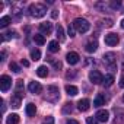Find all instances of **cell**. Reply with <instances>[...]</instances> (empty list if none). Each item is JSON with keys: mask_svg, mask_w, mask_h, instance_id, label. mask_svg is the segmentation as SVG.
I'll list each match as a JSON object with an SVG mask.
<instances>
[{"mask_svg": "<svg viewBox=\"0 0 124 124\" xmlns=\"http://www.w3.org/2000/svg\"><path fill=\"white\" fill-rule=\"evenodd\" d=\"M101 23L104 25V26H107V28H111L114 23H112V21L111 19H104V21H101Z\"/></svg>", "mask_w": 124, "mask_h": 124, "instance_id": "obj_33", "label": "cell"}, {"mask_svg": "<svg viewBox=\"0 0 124 124\" xmlns=\"http://www.w3.org/2000/svg\"><path fill=\"white\" fill-rule=\"evenodd\" d=\"M66 124H79V121H76V120H67Z\"/></svg>", "mask_w": 124, "mask_h": 124, "instance_id": "obj_36", "label": "cell"}, {"mask_svg": "<svg viewBox=\"0 0 124 124\" xmlns=\"http://www.w3.org/2000/svg\"><path fill=\"white\" fill-rule=\"evenodd\" d=\"M34 41H35L38 45H44V44H45V38H44L42 34H35V35H34Z\"/></svg>", "mask_w": 124, "mask_h": 124, "instance_id": "obj_21", "label": "cell"}, {"mask_svg": "<svg viewBox=\"0 0 124 124\" xmlns=\"http://www.w3.org/2000/svg\"><path fill=\"white\" fill-rule=\"evenodd\" d=\"M50 63L54 66V69H57V70H58V69H61V61H60V60H54V58H50Z\"/></svg>", "mask_w": 124, "mask_h": 124, "instance_id": "obj_30", "label": "cell"}, {"mask_svg": "<svg viewBox=\"0 0 124 124\" xmlns=\"http://www.w3.org/2000/svg\"><path fill=\"white\" fill-rule=\"evenodd\" d=\"M72 111H73V104H72V102L64 104V107H63V114H70Z\"/></svg>", "mask_w": 124, "mask_h": 124, "instance_id": "obj_29", "label": "cell"}, {"mask_svg": "<svg viewBox=\"0 0 124 124\" xmlns=\"http://www.w3.org/2000/svg\"><path fill=\"white\" fill-rule=\"evenodd\" d=\"M10 105H12L13 108H19V107H21V98L16 96V95H13V96L10 98Z\"/></svg>", "mask_w": 124, "mask_h": 124, "instance_id": "obj_22", "label": "cell"}, {"mask_svg": "<svg viewBox=\"0 0 124 124\" xmlns=\"http://www.w3.org/2000/svg\"><path fill=\"white\" fill-rule=\"evenodd\" d=\"M96 8L101 9L102 12H111L112 10L111 6H109V3H96Z\"/></svg>", "mask_w": 124, "mask_h": 124, "instance_id": "obj_24", "label": "cell"}, {"mask_svg": "<svg viewBox=\"0 0 124 124\" xmlns=\"http://www.w3.org/2000/svg\"><path fill=\"white\" fill-rule=\"evenodd\" d=\"M121 67H123V70H124V58H123V64H121Z\"/></svg>", "mask_w": 124, "mask_h": 124, "instance_id": "obj_42", "label": "cell"}, {"mask_svg": "<svg viewBox=\"0 0 124 124\" xmlns=\"http://www.w3.org/2000/svg\"><path fill=\"white\" fill-rule=\"evenodd\" d=\"M28 12H29V15H31L32 18L38 19V18L45 16V13H47V8H45L44 5H41V3H32V5L28 8Z\"/></svg>", "mask_w": 124, "mask_h": 124, "instance_id": "obj_1", "label": "cell"}, {"mask_svg": "<svg viewBox=\"0 0 124 124\" xmlns=\"http://www.w3.org/2000/svg\"><path fill=\"white\" fill-rule=\"evenodd\" d=\"M66 92H67L69 96H76V95L79 93V89H78L76 86H73V85H67V86H66Z\"/></svg>", "mask_w": 124, "mask_h": 124, "instance_id": "obj_16", "label": "cell"}, {"mask_svg": "<svg viewBox=\"0 0 124 124\" xmlns=\"http://www.w3.org/2000/svg\"><path fill=\"white\" fill-rule=\"evenodd\" d=\"M86 123H88V124H98V123H96V118H95V117H89V118L86 120Z\"/></svg>", "mask_w": 124, "mask_h": 124, "instance_id": "obj_35", "label": "cell"}, {"mask_svg": "<svg viewBox=\"0 0 124 124\" xmlns=\"http://www.w3.org/2000/svg\"><path fill=\"white\" fill-rule=\"evenodd\" d=\"M118 41H120V39H118V35H117V34H107V35H105V44L109 45V47L117 45Z\"/></svg>", "mask_w": 124, "mask_h": 124, "instance_id": "obj_8", "label": "cell"}, {"mask_svg": "<svg viewBox=\"0 0 124 124\" xmlns=\"http://www.w3.org/2000/svg\"><path fill=\"white\" fill-rule=\"evenodd\" d=\"M66 60H67V63H69V64H78V63H79V60H80V57H79L78 53L70 51V53H67Z\"/></svg>", "mask_w": 124, "mask_h": 124, "instance_id": "obj_11", "label": "cell"}, {"mask_svg": "<svg viewBox=\"0 0 124 124\" xmlns=\"http://www.w3.org/2000/svg\"><path fill=\"white\" fill-rule=\"evenodd\" d=\"M42 124H54V117H51V115L45 117V118L42 120Z\"/></svg>", "mask_w": 124, "mask_h": 124, "instance_id": "obj_32", "label": "cell"}, {"mask_svg": "<svg viewBox=\"0 0 124 124\" xmlns=\"http://www.w3.org/2000/svg\"><path fill=\"white\" fill-rule=\"evenodd\" d=\"M9 67H10V70H12L13 73H19V72H21V67L15 63V61H12V63L9 64Z\"/></svg>", "mask_w": 124, "mask_h": 124, "instance_id": "obj_31", "label": "cell"}, {"mask_svg": "<svg viewBox=\"0 0 124 124\" xmlns=\"http://www.w3.org/2000/svg\"><path fill=\"white\" fill-rule=\"evenodd\" d=\"M112 83H114V76H112V75H105V76H104V80H102V85H104L105 88H109Z\"/></svg>", "mask_w": 124, "mask_h": 124, "instance_id": "obj_15", "label": "cell"}, {"mask_svg": "<svg viewBox=\"0 0 124 124\" xmlns=\"http://www.w3.org/2000/svg\"><path fill=\"white\" fill-rule=\"evenodd\" d=\"M75 28H73V25H69V28H67V34L70 35V37H75Z\"/></svg>", "mask_w": 124, "mask_h": 124, "instance_id": "obj_34", "label": "cell"}, {"mask_svg": "<svg viewBox=\"0 0 124 124\" xmlns=\"http://www.w3.org/2000/svg\"><path fill=\"white\" fill-rule=\"evenodd\" d=\"M37 75H38L39 78H47V76H48V69H47V66H39V67L37 69Z\"/></svg>", "mask_w": 124, "mask_h": 124, "instance_id": "obj_19", "label": "cell"}, {"mask_svg": "<svg viewBox=\"0 0 124 124\" xmlns=\"http://www.w3.org/2000/svg\"><path fill=\"white\" fill-rule=\"evenodd\" d=\"M22 64H23L25 67H28V66H29V61H28V60H23V58H22Z\"/></svg>", "mask_w": 124, "mask_h": 124, "instance_id": "obj_37", "label": "cell"}, {"mask_svg": "<svg viewBox=\"0 0 124 124\" xmlns=\"http://www.w3.org/2000/svg\"><path fill=\"white\" fill-rule=\"evenodd\" d=\"M104 102H105V96L102 93H98L96 98L93 99V107H101V105H104Z\"/></svg>", "mask_w": 124, "mask_h": 124, "instance_id": "obj_17", "label": "cell"}, {"mask_svg": "<svg viewBox=\"0 0 124 124\" xmlns=\"http://www.w3.org/2000/svg\"><path fill=\"white\" fill-rule=\"evenodd\" d=\"M121 28H123V29H124V19H123V21H121Z\"/></svg>", "mask_w": 124, "mask_h": 124, "instance_id": "obj_41", "label": "cell"}, {"mask_svg": "<svg viewBox=\"0 0 124 124\" xmlns=\"http://www.w3.org/2000/svg\"><path fill=\"white\" fill-rule=\"evenodd\" d=\"M95 118H96V121H99V123H107L108 118H109V112H108L107 109H99V111H96Z\"/></svg>", "mask_w": 124, "mask_h": 124, "instance_id": "obj_7", "label": "cell"}, {"mask_svg": "<svg viewBox=\"0 0 124 124\" xmlns=\"http://www.w3.org/2000/svg\"><path fill=\"white\" fill-rule=\"evenodd\" d=\"M25 111H26V115H28V117H34V115H35V112H37V107H35L32 102H29V104L26 105Z\"/></svg>", "mask_w": 124, "mask_h": 124, "instance_id": "obj_14", "label": "cell"}, {"mask_svg": "<svg viewBox=\"0 0 124 124\" xmlns=\"http://www.w3.org/2000/svg\"><path fill=\"white\" fill-rule=\"evenodd\" d=\"M31 58H32L34 61L39 60V58H41V51H39L38 48H34V50H31Z\"/></svg>", "mask_w": 124, "mask_h": 124, "instance_id": "obj_26", "label": "cell"}, {"mask_svg": "<svg viewBox=\"0 0 124 124\" xmlns=\"http://www.w3.org/2000/svg\"><path fill=\"white\" fill-rule=\"evenodd\" d=\"M10 86H12V79L8 75H3L0 78V89H2V92H8Z\"/></svg>", "mask_w": 124, "mask_h": 124, "instance_id": "obj_5", "label": "cell"}, {"mask_svg": "<svg viewBox=\"0 0 124 124\" xmlns=\"http://www.w3.org/2000/svg\"><path fill=\"white\" fill-rule=\"evenodd\" d=\"M123 102H124V95H123Z\"/></svg>", "mask_w": 124, "mask_h": 124, "instance_id": "obj_43", "label": "cell"}, {"mask_svg": "<svg viewBox=\"0 0 124 124\" xmlns=\"http://www.w3.org/2000/svg\"><path fill=\"white\" fill-rule=\"evenodd\" d=\"M5 57H6V53L3 51V53H2V58H0V60H2V61H5Z\"/></svg>", "mask_w": 124, "mask_h": 124, "instance_id": "obj_40", "label": "cell"}, {"mask_svg": "<svg viewBox=\"0 0 124 124\" xmlns=\"http://www.w3.org/2000/svg\"><path fill=\"white\" fill-rule=\"evenodd\" d=\"M120 86H121V88H124V76L120 79Z\"/></svg>", "mask_w": 124, "mask_h": 124, "instance_id": "obj_39", "label": "cell"}, {"mask_svg": "<svg viewBox=\"0 0 124 124\" xmlns=\"http://www.w3.org/2000/svg\"><path fill=\"white\" fill-rule=\"evenodd\" d=\"M89 80H91L93 85H101L102 80H104V76H102L101 72H98V70H91V73H89Z\"/></svg>", "mask_w": 124, "mask_h": 124, "instance_id": "obj_6", "label": "cell"}, {"mask_svg": "<svg viewBox=\"0 0 124 124\" xmlns=\"http://www.w3.org/2000/svg\"><path fill=\"white\" fill-rule=\"evenodd\" d=\"M72 25H73V28H75L79 34H85V32H88L89 28H91V23H89L86 19H83V18H76Z\"/></svg>", "mask_w": 124, "mask_h": 124, "instance_id": "obj_2", "label": "cell"}, {"mask_svg": "<svg viewBox=\"0 0 124 124\" xmlns=\"http://www.w3.org/2000/svg\"><path fill=\"white\" fill-rule=\"evenodd\" d=\"M57 38H58V41L60 42H63V41H66V35H64V29H63V26H57Z\"/></svg>", "mask_w": 124, "mask_h": 124, "instance_id": "obj_20", "label": "cell"}, {"mask_svg": "<svg viewBox=\"0 0 124 124\" xmlns=\"http://www.w3.org/2000/svg\"><path fill=\"white\" fill-rule=\"evenodd\" d=\"M89 108H91V101H89V99L85 98V99H80V101L78 102V109H79V111H83V112H85V111H88Z\"/></svg>", "mask_w": 124, "mask_h": 124, "instance_id": "obj_12", "label": "cell"}, {"mask_svg": "<svg viewBox=\"0 0 124 124\" xmlns=\"http://www.w3.org/2000/svg\"><path fill=\"white\" fill-rule=\"evenodd\" d=\"M10 22H12V18L10 16H3L2 19H0V28H6Z\"/></svg>", "mask_w": 124, "mask_h": 124, "instance_id": "obj_23", "label": "cell"}, {"mask_svg": "<svg viewBox=\"0 0 124 124\" xmlns=\"http://www.w3.org/2000/svg\"><path fill=\"white\" fill-rule=\"evenodd\" d=\"M51 16H53L54 19H57V16H58V13H57V10H54V12L51 13Z\"/></svg>", "mask_w": 124, "mask_h": 124, "instance_id": "obj_38", "label": "cell"}, {"mask_svg": "<svg viewBox=\"0 0 124 124\" xmlns=\"http://www.w3.org/2000/svg\"><path fill=\"white\" fill-rule=\"evenodd\" d=\"M104 63H105V66H107L108 69L114 70V69L117 67V58H115V54H114V53H107V54H104Z\"/></svg>", "mask_w": 124, "mask_h": 124, "instance_id": "obj_4", "label": "cell"}, {"mask_svg": "<svg viewBox=\"0 0 124 124\" xmlns=\"http://www.w3.org/2000/svg\"><path fill=\"white\" fill-rule=\"evenodd\" d=\"M28 91H29L31 93H34V95H38V93L42 92V86H41L38 82H29V85H28Z\"/></svg>", "mask_w": 124, "mask_h": 124, "instance_id": "obj_10", "label": "cell"}, {"mask_svg": "<svg viewBox=\"0 0 124 124\" xmlns=\"http://www.w3.org/2000/svg\"><path fill=\"white\" fill-rule=\"evenodd\" d=\"M96 48H98V44L93 41V42H88L86 44V47H85V50L88 51V53H93V51H96Z\"/></svg>", "mask_w": 124, "mask_h": 124, "instance_id": "obj_25", "label": "cell"}, {"mask_svg": "<svg viewBox=\"0 0 124 124\" xmlns=\"http://www.w3.org/2000/svg\"><path fill=\"white\" fill-rule=\"evenodd\" d=\"M15 95H16V96H19V98H22V96H23V80H21V79L16 82Z\"/></svg>", "mask_w": 124, "mask_h": 124, "instance_id": "obj_13", "label": "cell"}, {"mask_svg": "<svg viewBox=\"0 0 124 124\" xmlns=\"http://www.w3.org/2000/svg\"><path fill=\"white\" fill-rule=\"evenodd\" d=\"M10 38H18V34L15 31H9L5 34V37L2 38V41H6V39H10Z\"/></svg>", "mask_w": 124, "mask_h": 124, "instance_id": "obj_28", "label": "cell"}, {"mask_svg": "<svg viewBox=\"0 0 124 124\" xmlns=\"http://www.w3.org/2000/svg\"><path fill=\"white\" fill-rule=\"evenodd\" d=\"M58 98H60V91H58V88H57V86H54V85L47 86L45 99H47V101H50V102H55Z\"/></svg>", "mask_w": 124, "mask_h": 124, "instance_id": "obj_3", "label": "cell"}, {"mask_svg": "<svg viewBox=\"0 0 124 124\" xmlns=\"http://www.w3.org/2000/svg\"><path fill=\"white\" fill-rule=\"evenodd\" d=\"M58 41H51L50 44H48V50L51 51V53H57L58 51Z\"/></svg>", "mask_w": 124, "mask_h": 124, "instance_id": "obj_27", "label": "cell"}, {"mask_svg": "<svg viewBox=\"0 0 124 124\" xmlns=\"http://www.w3.org/2000/svg\"><path fill=\"white\" fill-rule=\"evenodd\" d=\"M51 31H53V23L51 22H42V23H39V32L42 35H50Z\"/></svg>", "mask_w": 124, "mask_h": 124, "instance_id": "obj_9", "label": "cell"}, {"mask_svg": "<svg viewBox=\"0 0 124 124\" xmlns=\"http://www.w3.org/2000/svg\"><path fill=\"white\" fill-rule=\"evenodd\" d=\"M19 123V115L18 114H10L6 118V124H18Z\"/></svg>", "mask_w": 124, "mask_h": 124, "instance_id": "obj_18", "label": "cell"}]
</instances>
